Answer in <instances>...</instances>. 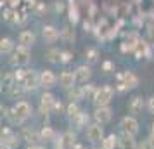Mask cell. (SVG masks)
I'll return each mask as SVG.
<instances>
[{
  "label": "cell",
  "mask_w": 154,
  "mask_h": 149,
  "mask_svg": "<svg viewBox=\"0 0 154 149\" xmlns=\"http://www.w3.org/2000/svg\"><path fill=\"white\" fill-rule=\"evenodd\" d=\"M0 141H2V146L7 149H16L19 147V144H21V137L17 134H14L11 127H4L2 128V132H0Z\"/></svg>",
  "instance_id": "obj_3"
},
{
  "label": "cell",
  "mask_w": 154,
  "mask_h": 149,
  "mask_svg": "<svg viewBox=\"0 0 154 149\" xmlns=\"http://www.w3.org/2000/svg\"><path fill=\"white\" fill-rule=\"evenodd\" d=\"M102 71L107 73V75L112 73V71H114V63H112V61H104V63H102Z\"/></svg>",
  "instance_id": "obj_36"
},
{
  "label": "cell",
  "mask_w": 154,
  "mask_h": 149,
  "mask_svg": "<svg viewBox=\"0 0 154 149\" xmlns=\"http://www.w3.org/2000/svg\"><path fill=\"white\" fill-rule=\"evenodd\" d=\"M118 142H119V137L114 134H109L104 137V141L100 142V147L102 149H116L118 147Z\"/></svg>",
  "instance_id": "obj_21"
},
{
  "label": "cell",
  "mask_w": 154,
  "mask_h": 149,
  "mask_svg": "<svg viewBox=\"0 0 154 149\" xmlns=\"http://www.w3.org/2000/svg\"><path fill=\"white\" fill-rule=\"evenodd\" d=\"M76 75H75V71H63L61 75H59V85L66 88V90H69L73 87H76Z\"/></svg>",
  "instance_id": "obj_13"
},
{
  "label": "cell",
  "mask_w": 154,
  "mask_h": 149,
  "mask_svg": "<svg viewBox=\"0 0 154 149\" xmlns=\"http://www.w3.org/2000/svg\"><path fill=\"white\" fill-rule=\"evenodd\" d=\"M21 85L26 88V92H35L36 88L40 87V75L33 70H26Z\"/></svg>",
  "instance_id": "obj_7"
},
{
  "label": "cell",
  "mask_w": 154,
  "mask_h": 149,
  "mask_svg": "<svg viewBox=\"0 0 154 149\" xmlns=\"http://www.w3.org/2000/svg\"><path fill=\"white\" fill-rule=\"evenodd\" d=\"M82 87V94H83V99H94V95L97 92V87L92 85V83H87V85H80Z\"/></svg>",
  "instance_id": "obj_27"
},
{
  "label": "cell",
  "mask_w": 154,
  "mask_h": 149,
  "mask_svg": "<svg viewBox=\"0 0 154 149\" xmlns=\"http://www.w3.org/2000/svg\"><path fill=\"white\" fill-rule=\"evenodd\" d=\"M31 59V52H29L28 47H23V45H17L16 50L12 52V59L11 63L12 64H17V66H26Z\"/></svg>",
  "instance_id": "obj_9"
},
{
  "label": "cell",
  "mask_w": 154,
  "mask_h": 149,
  "mask_svg": "<svg viewBox=\"0 0 154 149\" xmlns=\"http://www.w3.org/2000/svg\"><path fill=\"white\" fill-rule=\"evenodd\" d=\"M54 106H56V97L52 92H43L42 97H40V113L43 116H50L54 113Z\"/></svg>",
  "instance_id": "obj_8"
},
{
  "label": "cell",
  "mask_w": 154,
  "mask_h": 149,
  "mask_svg": "<svg viewBox=\"0 0 154 149\" xmlns=\"http://www.w3.org/2000/svg\"><path fill=\"white\" fill-rule=\"evenodd\" d=\"M135 56H137V59H140L142 56H149V49H147L146 42H139L137 49H135Z\"/></svg>",
  "instance_id": "obj_33"
},
{
  "label": "cell",
  "mask_w": 154,
  "mask_h": 149,
  "mask_svg": "<svg viewBox=\"0 0 154 149\" xmlns=\"http://www.w3.org/2000/svg\"><path fill=\"white\" fill-rule=\"evenodd\" d=\"M147 109H149L151 114H154V95H151V97L147 99Z\"/></svg>",
  "instance_id": "obj_37"
},
{
  "label": "cell",
  "mask_w": 154,
  "mask_h": 149,
  "mask_svg": "<svg viewBox=\"0 0 154 149\" xmlns=\"http://www.w3.org/2000/svg\"><path fill=\"white\" fill-rule=\"evenodd\" d=\"M56 11H63V4H59V2H57V4H56Z\"/></svg>",
  "instance_id": "obj_44"
},
{
  "label": "cell",
  "mask_w": 154,
  "mask_h": 149,
  "mask_svg": "<svg viewBox=\"0 0 154 149\" xmlns=\"http://www.w3.org/2000/svg\"><path fill=\"white\" fill-rule=\"evenodd\" d=\"M19 137H21V141L28 142V146H31V144H38L40 132H36V130H33V128H29V127H23L21 132H19Z\"/></svg>",
  "instance_id": "obj_14"
},
{
  "label": "cell",
  "mask_w": 154,
  "mask_h": 149,
  "mask_svg": "<svg viewBox=\"0 0 154 149\" xmlns=\"http://www.w3.org/2000/svg\"><path fill=\"white\" fill-rule=\"evenodd\" d=\"M80 113H82V109H80V106H78V102H69V104H68V107H66V114H68L69 120H75Z\"/></svg>",
  "instance_id": "obj_26"
},
{
  "label": "cell",
  "mask_w": 154,
  "mask_h": 149,
  "mask_svg": "<svg viewBox=\"0 0 154 149\" xmlns=\"http://www.w3.org/2000/svg\"><path fill=\"white\" fill-rule=\"evenodd\" d=\"M64 111V106H63V102H61V101H56V106H54V113H63Z\"/></svg>",
  "instance_id": "obj_38"
},
{
  "label": "cell",
  "mask_w": 154,
  "mask_h": 149,
  "mask_svg": "<svg viewBox=\"0 0 154 149\" xmlns=\"http://www.w3.org/2000/svg\"><path fill=\"white\" fill-rule=\"evenodd\" d=\"M57 82H59V78L54 75V71L43 70L42 73H40V87H43L45 90H49V88H52V87H56Z\"/></svg>",
  "instance_id": "obj_12"
},
{
  "label": "cell",
  "mask_w": 154,
  "mask_h": 149,
  "mask_svg": "<svg viewBox=\"0 0 154 149\" xmlns=\"http://www.w3.org/2000/svg\"><path fill=\"white\" fill-rule=\"evenodd\" d=\"M5 118H7L9 123H11V125H14V127H16V125H23V123H24V120H23V118H19V114L14 111V107H12L11 111H7V113H5Z\"/></svg>",
  "instance_id": "obj_28"
},
{
  "label": "cell",
  "mask_w": 154,
  "mask_h": 149,
  "mask_svg": "<svg viewBox=\"0 0 154 149\" xmlns=\"http://www.w3.org/2000/svg\"><path fill=\"white\" fill-rule=\"evenodd\" d=\"M16 47H14V42H12V38H9V36H4L2 40H0V54L4 56V54H9V52H14Z\"/></svg>",
  "instance_id": "obj_23"
},
{
  "label": "cell",
  "mask_w": 154,
  "mask_h": 149,
  "mask_svg": "<svg viewBox=\"0 0 154 149\" xmlns=\"http://www.w3.org/2000/svg\"><path fill=\"white\" fill-rule=\"evenodd\" d=\"M112 118V109L109 106H100L94 109V121L95 123H100V125H106L109 123Z\"/></svg>",
  "instance_id": "obj_10"
},
{
  "label": "cell",
  "mask_w": 154,
  "mask_h": 149,
  "mask_svg": "<svg viewBox=\"0 0 154 149\" xmlns=\"http://www.w3.org/2000/svg\"><path fill=\"white\" fill-rule=\"evenodd\" d=\"M114 88H112L111 85H102L97 88V92H95V95H94V99H92V102H94V106L95 107H100V106H109V102L112 101V97H114Z\"/></svg>",
  "instance_id": "obj_2"
},
{
  "label": "cell",
  "mask_w": 154,
  "mask_h": 149,
  "mask_svg": "<svg viewBox=\"0 0 154 149\" xmlns=\"http://www.w3.org/2000/svg\"><path fill=\"white\" fill-rule=\"evenodd\" d=\"M42 36L43 40L47 43H54L57 42L59 38H61V33H59V29L56 28V26H52V24H45L42 28Z\"/></svg>",
  "instance_id": "obj_15"
},
{
  "label": "cell",
  "mask_w": 154,
  "mask_h": 149,
  "mask_svg": "<svg viewBox=\"0 0 154 149\" xmlns=\"http://www.w3.org/2000/svg\"><path fill=\"white\" fill-rule=\"evenodd\" d=\"M90 149H102V147H90Z\"/></svg>",
  "instance_id": "obj_46"
},
{
  "label": "cell",
  "mask_w": 154,
  "mask_h": 149,
  "mask_svg": "<svg viewBox=\"0 0 154 149\" xmlns=\"http://www.w3.org/2000/svg\"><path fill=\"white\" fill-rule=\"evenodd\" d=\"M73 59H75V56H73L71 50H63V54H61V64H69Z\"/></svg>",
  "instance_id": "obj_34"
},
{
  "label": "cell",
  "mask_w": 154,
  "mask_h": 149,
  "mask_svg": "<svg viewBox=\"0 0 154 149\" xmlns=\"http://www.w3.org/2000/svg\"><path fill=\"white\" fill-rule=\"evenodd\" d=\"M85 135H87V139L90 144H99V142L104 141V127L100 125V123H90L88 127L85 128Z\"/></svg>",
  "instance_id": "obj_5"
},
{
  "label": "cell",
  "mask_w": 154,
  "mask_h": 149,
  "mask_svg": "<svg viewBox=\"0 0 154 149\" xmlns=\"http://www.w3.org/2000/svg\"><path fill=\"white\" fill-rule=\"evenodd\" d=\"M83 57H85V61H87L88 64L97 63L99 61V50L94 49V47H87V49L83 50Z\"/></svg>",
  "instance_id": "obj_24"
},
{
  "label": "cell",
  "mask_w": 154,
  "mask_h": 149,
  "mask_svg": "<svg viewBox=\"0 0 154 149\" xmlns=\"http://www.w3.org/2000/svg\"><path fill=\"white\" fill-rule=\"evenodd\" d=\"M75 75H76V82L78 83H88V80L92 78V68L88 64H82V66H78L76 71H75Z\"/></svg>",
  "instance_id": "obj_16"
},
{
  "label": "cell",
  "mask_w": 154,
  "mask_h": 149,
  "mask_svg": "<svg viewBox=\"0 0 154 149\" xmlns=\"http://www.w3.org/2000/svg\"><path fill=\"white\" fill-rule=\"evenodd\" d=\"M16 85V76H14V71H7L2 75V88L5 90H11L12 87Z\"/></svg>",
  "instance_id": "obj_22"
},
{
  "label": "cell",
  "mask_w": 154,
  "mask_h": 149,
  "mask_svg": "<svg viewBox=\"0 0 154 149\" xmlns=\"http://www.w3.org/2000/svg\"><path fill=\"white\" fill-rule=\"evenodd\" d=\"M43 12H45V5H43V4H38V5H36V14L42 16Z\"/></svg>",
  "instance_id": "obj_40"
},
{
  "label": "cell",
  "mask_w": 154,
  "mask_h": 149,
  "mask_svg": "<svg viewBox=\"0 0 154 149\" xmlns=\"http://www.w3.org/2000/svg\"><path fill=\"white\" fill-rule=\"evenodd\" d=\"M61 38H63L66 43H73L75 42V33H73V29L71 28H63V31H61Z\"/></svg>",
  "instance_id": "obj_32"
},
{
  "label": "cell",
  "mask_w": 154,
  "mask_h": 149,
  "mask_svg": "<svg viewBox=\"0 0 154 149\" xmlns=\"http://www.w3.org/2000/svg\"><path fill=\"white\" fill-rule=\"evenodd\" d=\"M0 149H7V147H4V146H2V147H0Z\"/></svg>",
  "instance_id": "obj_47"
},
{
  "label": "cell",
  "mask_w": 154,
  "mask_h": 149,
  "mask_svg": "<svg viewBox=\"0 0 154 149\" xmlns=\"http://www.w3.org/2000/svg\"><path fill=\"white\" fill-rule=\"evenodd\" d=\"M73 149H85V146H82V144H76Z\"/></svg>",
  "instance_id": "obj_45"
},
{
  "label": "cell",
  "mask_w": 154,
  "mask_h": 149,
  "mask_svg": "<svg viewBox=\"0 0 154 149\" xmlns=\"http://www.w3.org/2000/svg\"><path fill=\"white\" fill-rule=\"evenodd\" d=\"M61 54H63V50H59V49H50V50H47L45 59H47L49 63H52V64L61 63Z\"/></svg>",
  "instance_id": "obj_25"
},
{
  "label": "cell",
  "mask_w": 154,
  "mask_h": 149,
  "mask_svg": "<svg viewBox=\"0 0 154 149\" xmlns=\"http://www.w3.org/2000/svg\"><path fill=\"white\" fill-rule=\"evenodd\" d=\"M75 146H76V134L71 130L57 135V139L54 141V149H73Z\"/></svg>",
  "instance_id": "obj_4"
},
{
  "label": "cell",
  "mask_w": 154,
  "mask_h": 149,
  "mask_svg": "<svg viewBox=\"0 0 154 149\" xmlns=\"http://www.w3.org/2000/svg\"><path fill=\"white\" fill-rule=\"evenodd\" d=\"M149 139L154 144V121H152V125H151V130H149Z\"/></svg>",
  "instance_id": "obj_41"
},
{
  "label": "cell",
  "mask_w": 154,
  "mask_h": 149,
  "mask_svg": "<svg viewBox=\"0 0 154 149\" xmlns=\"http://www.w3.org/2000/svg\"><path fill=\"white\" fill-rule=\"evenodd\" d=\"M68 97L71 99V102H78V101L83 99V94H82V87H73L68 90Z\"/></svg>",
  "instance_id": "obj_29"
},
{
  "label": "cell",
  "mask_w": 154,
  "mask_h": 149,
  "mask_svg": "<svg viewBox=\"0 0 154 149\" xmlns=\"http://www.w3.org/2000/svg\"><path fill=\"white\" fill-rule=\"evenodd\" d=\"M73 121H75V125H76L78 128H83V127H88V125H90V123H88V114L85 113V111H82Z\"/></svg>",
  "instance_id": "obj_30"
},
{
  "label": "cell",
  "mask_w": 154,
  "mask_h": 149,
  "mask_svg": "<svg viewBox=\"0 0 154 149\" xmlns=\"http://www.w3.org/2000/svg\"><path fill=\"white\" fill-rule=\"evenodd\" d=\"M118 147L119 149H137V141H135L133 135H128V134H123V132H121Z\"/></svg>",
  "instance_id": "obj_18"
},
{
  "label": "cell",
  "mask_w": 154,
  "mask_h": 149,
  "mask_svg": "<svg viewBox=\"0 0 154 149\" xmlns=\"http://www.w3.org/2000/svg\"><path fill=\"white\" fill-rule=\"evenodd\" d=\"M139 85V78L133 71H123V73H118L116 75V85H114V90L119 94L128 92L135 87Z\"/></svg>",
  "instance_id": "obj_1"
},
{
  "label": "cell",
  "mask_w": 154,
  "mask_h": 149,
  "mask_svg": "<svg viewBox=\"0 0 154 149\" xmlns=\"http://www.w3.org/2000/svg\"><path fill=\"white\" fill-rule=\"evenodd\" d=\"M4 21L5 23H17V11L7 7L4 11Z\"/></svg>",
  "instance_id": "obj_31"
},
{
  "label": "cell",
  "mask_w": 154,
  "mask_h": 149,
  "mask_svg": "<svg viewBox=\"0 0 154 149\" xmlns=\"http://www.w3.org/2000/svg\"><path fill=\"white\" fill-rule=\"evenodd\" d=\"M56 139H57V134L50 125H43L40 128V141L42 142H54Z\"/></svg>",
  "instance_id": "obj_19"
},
{
  "label": "cell",
  "mask_w": 154,
  "mask_h": 149,
  "mask_svg": "<svg viewBox=\"0 0 154 149\" xmlns=\"http://www.w3.org/2000/svg\"><path fill=\"white\" fill-rule=\"evenodd\" d=\"M26 2V9L28 7H35V0H24Z\"/></svg>",
  "instance_id": "obj_43"
},
{
  "label": "cell",
  "mask_w": 154,
  "mask_h": 149,
  "mask_svg": "<svg viewBox=\"0 0 154 149\" xmlns=\"http://www.w3.org/2000/svg\"><path fill=\"white\" fill-rule=\"evenodd\" d=\"M119 128H121L123 134H128V135H133L135 137V135L139 134V121H137L135 116L126 114V116H123L119 120Z\"/></svg>",
  "instance_id": "obj_6"
},
{
  "label": "cell",
  "mask_w": 154,
  "mask_h": 149,
  "mask_svg": "<svg viewBox=\"0 0 154 149\" xmlns=\"http://www.w3.org/2000/svg\"><path fill=\"white\" fill-rule=\"evenodd\" d=\"M23 0H9V7L11 9H17L19 5H21Z\"/></svg>",
  "instance_id": "obj_39"
},
{
  "label": "cell",
  "mask_w": 154,
  "mask_h": 149,
  "mask_svg": "<svg viewBox=\"0 0 154 149\" xmlns=\"http://www.w3.org/2000/svg\"><path fill=\"white\" fill-rule=\"evenodd\" d=\"M14 111L19 114V118H23V120L26 121L28 118H31V114H33V106L29 104L28 101L21 99L14 104Z\"/></svg>",
  "instance_id": "obj_11"
},
{
  "label": "cell",
  "mask_w": 154,
  "mask_h": 149,
  "mask_svg": "<svg viewBox=\"0 0 154 149\" xmlns=\"http://www.w3.org/2000/svg\"><path fill=\"white\" fill-rule=\"evenodd\" d=\"M144 107H146L144 99H142L140 95H135V97H132L130 102H128V113L132 114V116H137V114H140L144 111Z\"/></svg>",
  "instance_id": "obj_17"
},
{
  "label": "cell",
  "mask_w": 154,
  "mask_h": 149,
  "mask_svg": "<svg viewBox=\"0 0 154 149\" xmlns=\"http://www.w3.org/2000/svg\"><path fill=\"white\" fill-rule=\"evenodd\" d=\"M19 45H23V47H31L33 43H35V33L33 31H29V29H24V31H21L19 33Z\"/></svg>",
  "instance_id": "obj_20"
},
{
  "label": "cell",
  "mask_w": 154,
  "mask_h": 149,
  "mask_svg": "<svg viewBox=\"0 0 154 149\" xmlns=\"http://www.w3.org/2000/svg\"><path fill=\"white\" fill-rule=\"evenodd\" d=\"M26 149H45L42 144H31V146H26Z\"/></svg>",
  "instance_id": "obj_42"
},
{
  "label": "cell",
  "mask_w": 154,
  "mask_h": 149,
  "mask_svg": "<svg viewBox=\"0 0 154 149\" xmlns=\"http://www.w3.org/2000/svg\"><path fill=\"white\" fill-rule=\"evenodd\" d=\"M137 149H154V144L151 142V139L147 137V139H144V141H140L139 144H137Z\"/></svg>",
  "instance_id": "obj_35"
}]
</instances>
